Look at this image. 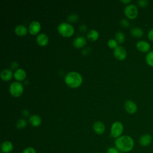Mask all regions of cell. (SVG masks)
<instances>
[{"label": "cell", "instance_id": "cell-31", "mask_svg": "<svg viewBox=\"0 0 153 153\" xmlns=\"http://www.w3.org/2000/svg\"><path fill=\"white\" fill-rule=\"evenodd\" d=\"M148 37L149 38V39H150L151 41H153V29H151L148 33Z\"/></svg>", "mask_w": 153, "mask_h": 153}, {"label": "cell", "instance_id": "cell-11", "mask_svg": "<svg viewBox=\"0 0 153 153\" xmlns=\"http://www.w3.org/2000/svg\"><path fill=\"white\" fill-rule=\"evenodd\" d=\"M1 150L2 153H10L13 150V145L10 141H4L1 145Z\"/></svg>", "mask_w": 153, "mask_h": 153}, {"label": "cell", "instance_id": "cell-20", "mask_svg": "<svg viewBox=\"0 0 153 153\" xmlns=\"http://www.w3.org/2000/svg\"><path fill=\"white\" fill-rule=\"evenodd\" d=\"M14 76L16 79L19 81H22L26 77V72L22 69H18L15 71Z\"/></svg>", "mask_w": 153, "mask_h": 153}, {"label": "cell", "instance_id": "cell-14", "mask_svg": "<svg viewBox=\"0 0 153 153\" xmlns=\"http://www.w3.org/2000/svg\"><path fill=\"white\" fill-rule=\"evenodd\" d=\"M86 39L84 36H78L73 41V44L76 48H81L85 45Z\"/></svg>", "mask_w": 153, "mask_h": 153}, {"label": "cell", "instance_id": "cell-7", "mask_svg": "<svg viewBox=\"0 0 153 153\" xmlns=\"http://www.w3.org/2000/svg\"><path fill=\"white\" fill-rule=\"evenodd\" d=\"M152 136L148 133L142 135L139 139V143L143 147H147L152 142Z\"/></svg>", "mask_w": 153, "mask_h": 153}, {"label": "cell", "instance_id": "cell-29", "mask_svg": "<svg viewBox=\"0 0 153 153\" xmlns=\"http://www.w3.org/2000/svg\"><path fill=\"white\" fill-rule=\"evenodd\" d=\"M78 20V16L76 14H72L68 17V20L70 22H75Z\"/></svg>", "mask_w": 153, "mask_h": 153}, {"label": "cell", "instance_id": "cell-28", "mask_svg": "<svg viewBox=\"0 0 153 153\" xmlns=\"http://www.w3.org/2000/svg\"><path fill=\"white\" fill-rule=\"evenodd\" d=\"M120 24L123 27H127L129 26L130 24H129V22L127 20V19H122L121 21H120Z\"/></svg>", "mask_w": 153, "mask_h": 153}, {"label": "cell", "instance_id": "cell-30", "mask_svg": "<svg viewBox=\"0 0 153 153\" xmlns=\"http://www.w3.org/2000/svg\"><path fill=\"white\" fill-rule=\"evenodd\" d=\"M107 153H120V152L115 147H111L108 148Z\"/></svg>", "mask_w": 153, "mask_h": 153}, {"label": "cell", "instance_id": "cell-26", "mask_svg": "<svg viewBox=\"0 0 153 153\" xmlns=\"http://www.w3.org/2000/svg\"><path fill=\"white\" fill-rule=\"evenodd\" d=\"M22 153H36V150L31 147V146H29L26 148L22 152Z\"/></svg>", "mask_w": 153, "mask_h": 153}, {"label": "cell", "instance_id": "cell-16", "mask_svg": "<svg viewBox=\"0 0 153 153\" xmlns=\"http://www.w3.org/2000/svg\"><path fill=\"white\" fill-rule=\"evenodd\" d=\"M13 76V73L11 70L6 69L2 71L1 72V78L4 81H8L10 80Z\"/></svg>", "mask_w": 153, "mask_h": 153}, {"label": "cell", "instance_id": "cell-10", "mask_svg": "<svg viewBox=\"0 0 153 153\" xmlns=\"http://www.w3.org/2000/svg\"><path fill=\"white\" fill-rule=\"evenodd\" d=\"M124 108L129 114H134L137 111V109L136 104L130 100H128L125 102Z\"/></svg>", "mask_w": 153, "mask_h": 153}, {"label": "cell", "instance_id": "cell-19", "mask_svg": "<svg viewBox=\"0 0 153 153\" xmlns=\"http://www.w3.org/2000/svg\"><path fill=\"white\" fill-rule=\"evenodd\" d=\"M131 34L133 36L136 38H140L143 36V30L138 27H132L130 30Z\"/></svg>", "mask_w": 153, "mask_h": 153}, {"label": "cell", "instance_id": "cell-8", "mask_svg": "<svg viewBox=\"0 0 153 153\" xmlns=\"http://www.w3.org/2000/svg\"><path fill=\"white\" fill-rule=\"evenodd\" d=\"M114 55L118 60H124L127 56L126 49L122 46H117L114 50Z\"/></svg>", "mask_w": 153, "mask_h": 153}, {"label": "cell", "instance_id": "cell-4", "mask_svg": "<svg viewBox=\"0 0 153 153\" xmlns=\"http://www.w3.org/2000/svg\"><path fill=\"white\" fill-rule=\"evenodd\" d=\"M124 130V127L123 124L120 121H116L114 123L111 128V135L114 138H118L121 136V134Z\"/></svg>", "mask_w": 153, "mask_h": 153}, {"label": "cell", "instance_id": "cell-5", "mask_svg": "<svg viewBox=\"0 0 153 153\" xmlns=\"http://www.w3.org/2000/svg\"><path fill=\"white\" fill-rule=\"evenodd\" d=\"M9 90L12 96L19 97L23 93V87L19 82H13L11 84Z\"/></svg>", "mask_w": 153, "mask_h": 153}, {"label": "cell", "instance_id": "cell-3", "mask_svg": "<svg viewBox=\"0 0 153 153\" xmlns=\"http://www.w3.org/2000/svg\"><path fill=\"white\" fill-rule=\"evenodd\" d=\"M57 30L60 35L66 37L71 36L74 32V27L71 24L66 22L60 23L57 26Z\"/></svg>", "mask_w": 153, "mask_h": 153}, {"label": "cell", "instance_id": "cell-12", "mask_svg": "<svg viewBox=\"0 0 153 153\" xmlns=\"http://www.w3.org/2000/svg\"><path fill=\"white\" fill-rule=\"evenodd\" d=\"M40 28V23L37 21H33L29 25V31L32 35H35L38 33Z\"/></svg>", "mask_w": 153, "mask_h": 153}, {"label": "cell", "instance_id": "cell-25", "mask_svg": "<svg viewBox=\"0 0 153 153\" xmlns=\"http://www.w3.org/2000/svg\"><path fill=\"white\" fill-rule=\"evenodd\" d=\"M108 44L109 47L111 48H114L115 49L118 46L117 45L118 42H117V41L115 39H110L108 41Z\"/></svg>", "mask_w": 153, "mask_h": 153}, {"label": "cell", "instance_id": "cell-32", "mask_svg": "<svg viewBox=\"0 0 153 153\" xmlns=\"http://www.w3.org/2000/svg\"><path fill=\"white\" fill-rule=\"evenodd\" d=\"M121 2H123V3H126V4H127V3H129L131 2L130 0H121Z\"/></svg>", "mask_w": 153, "mask_h": 153}, {"label": "cell", "instance_id": "cell-22", "mask_svg": "<svg viewBox=\"0 0 153 153\" xmlns=\"http://www.w3.org/2000/svg\"><path fill=\"white\" fill-rule=\"evenodd\" d=\"M145 60L149 66L153 67V51L148 53L145 57Z\"/></svg>", "mask_w": 153, "mask_h": 153}, {"label": "cell", "instance_id": "cell-6", "mask_svg": "<svg viewBox=\"0 0 153 153\" xmlns=\"http://www.w3.org/2000/svg\"><path fill=\"white\" fill-rule=\"evenodd\" d=\"M124 14L130 19H134L138 14L137 7L134 4L127 5L124 9Z\"/></svg>", "mask_w": 153, "mask_h": 153}, {"label": "cell", "instance_id": "cell-2", "mask_svg": "<svg viewBox=\"0 0 153 153\" xmlns=\"http://www.w3.org/2000/svg\"><path fill=\"white\" fill-rule=\"evenodd\" d=\"M65 81L66 84L70 87L75 88L79 87L82 83L81 75L76 72H71L67 74Z\"/></svg>", "mask_w": 153, "mask_h": 153}, {"label": "cell", "instance_id": "cell-18", "mask_svg": "<svg viewBox=\"0 0 153 153\" xmlns=\"http://www.w3.org/2000/svg\"><path fill=\"white\" fill-rule=\"evenodd\" d=\"M14 31H15V33L17 35L23 36V35H25L26 34L27 30V28L25 26L22 25H17L15 27Z\"/></svg>", "mask_w": 153, "mask_h": 153}, {"label": "cell", "instance_id": "cell-1", "mask_svg": "<svg viewBox=\"0 0 153 153\" xmlns=\"http://www.w3.org/2000/svg\"><path fill=\"white\" fill-rule=\"evenodd\" d=\"M115 148L121 152H129L134 148L133 139L128 135H123L115 139Z\"/></svg>", "mask_w": 153, "mask_h": 153}, {"label": "cell", "instance_id": "cell-33", "mask_svg": "<svg viewBox=\"0 0 153 153\" xmlns=\"http://www.w3.org/2000/svg\"><path fill=\"white\" fill-rule=\"evenodd\" d=\"M1 153H2V152H1Z\"/></svg>", "mask_w": 153, "mask_h": 153}, {"label": "cell", "instance_id": "cell-27", "mask_svg": "<svg viewBox=\"0 0 153 153\" xmlns=\"http://www.w3.org/2000/svg\"><path fill=\"white\" fill-rule=\"evenodd\" d=\"M137 4L141 7H145L148 5V1L146 0H139L137 1Z\"/></svg>", "mask_w": 153, "mask_h": 153}, {"label": "cell", "instance_id": "cell-17", "mask_svg": "<svg viewBox=\"0 0 153 153\" xmlns=\"http://www.w3.org/2000/svg\"><path fill=\"white\" fill-rule=\"evenodd\" d=\"M29 122L33 127H37L41 123V118L37 115H33L29 118Z\"/></svg>", "mask_w": 153, "mask_h": 153}, {"label": "cell", "instance_id": "cell-21", "mask_svg": "<svg viewBox=\"0 0 153 153\" xmlns=\"http://www.w3.org/2000/svg\"><path fill=\"white\" fill-rule=\"evenodd\" d=\"M99 37V33L97 30L91 29L87 34V38L91 41H96Z\"/></svg>", "mask_w": 153, "mask_h": 153}, {"label": "cell", "instance_id": "cell-9", "mask_svg": "<svg viewBox=\"0 0 153 153\" xmlns=\"http://www.w3.org/2000/svg\"><path fill=\"white\" fill-rule=\"evenodd\" d=\"M137 49L142 53L149 52L151 49L150 44L145 41H139L136 44Z\"/></svg>", "mask_w": 153, "mask_h": 153}, {"label": "cell", "instance_id": "cell-23", "mask_svg": "<svg viewBox=\"0 0 153 153\" xmlns=\"http://www.w3.org/2000/svg\"><path fill=\"white\" fill-rule=\"evenodd\" d=\"M115 40L118 43H122L125 39L124 34L122 32H117L115 33Z\"/></svg>", "mask_w": 153, "mask_h": 153}, {"label": "cell", "instance_id": "cell-24", "mask_svg": "<svg viewBox=\"0 0 153 153\" xmlns=\"http://www.w3.org/2000/svg\"><path fill=\"white\" fill-rule=\"evenodd\" d=\"M26 124H27V123L25 120L20 119V120H18L17 122L16 123V127L17 128L21 129V128L25 127L26 126Z\"/></svg>", "mask_w": 153, "mask_h": 153}, {"label": "cell", "instance_id": "cell-13", "mask_svg": "<svg viewBox=\"0 0 153 153\" xmlns=\"http://www.w3.org/2000/svg\"><path fill=\"white\" fill-rule=\"evenodd\" d=\"M94 131L98 134H102L105 130V126L101 121H96L93 125Z\"/></svg>", "mask_w": 153, "mask_h": 153}, {"label": "cell", "instance_id": "cell-15", "mask_svg": "<svg viewBox=\"0 0 153 153\" xmlns=\"http://www.w3.org/2000/svg\"><path fill=\"white\" fill-rule=\"evenodd\" d=\"M48 41V36L45 33H40L37 36L36 42L39 45L41 46L45 45L47 44Z\"/></svg>", "mask_w": 153, "mask_h": 153}]
</instances>
